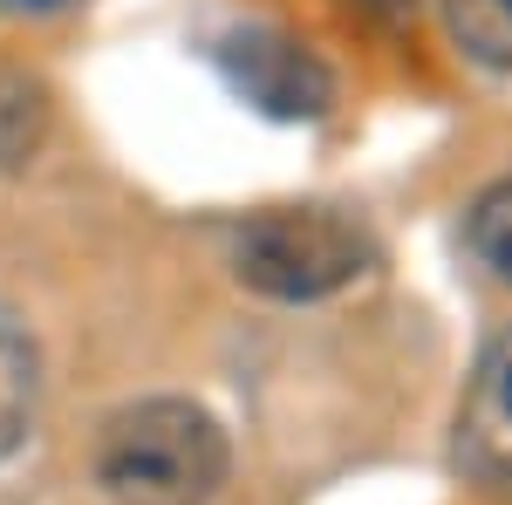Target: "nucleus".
Wrapping results in <instances>:
<instances>
[{
	"instance_id": "1",
	"label": "nucleus",
	"mask_w": 512,
	"mask_h": 505,
	"mask_svg": "<svg viewBox=\"0 0 512 505\" xmlns=\"http://www.w3.org/2000/svg\"><path fill=\"white\" fill-rule=\"evenodd\" d=\"M226 478V430L185 396L130 403L103 424L96 485L117 505H205Z\"/></svg>"
},
{
	"instance_id": "5",
	"label": "nucleus",
	"mask_w": 512,
	"mask_h": 505,
	"mask_svg": "<svg viewBox=\"0 0 512 505\" xmlns=\"http://www.w3.org/2000/svg\"><path fill=\"white\" fill-rule=\"evenodd\" d=\"M28 417H35V349L21 321L0 308V458L28 437Z\"/></svg>"
},
{
	"instance_id": "3",
	"label": "nucleus",
	"mask_w": 512,
	"mask_h": 505,
	"mask_svg": "<svg viewBox=\"0 0 512 505\" xmlns=\"http://www.w3.org/2000/svg\"><path fill=\"white\" fill-rule=\"evenodd\" d=\"M219 69H226L233 89L246 103H260L267 117H321L328 96H335L328 69H321L294 35H280V28H239V35H226Z\"/></svg>"
},
{
	"instance_id": "6",
	"label": "nucleus",
	"mask_w": 512,
	"mask_h": 505,
	"mask_svg": "<svg viewBox=\"0 0 512 505\" xmlns=\"http://www.w3.org/2000/svg\"><path fill=\"white\" fill-rule=\"evenodd\" d=\"M48 130V89L28 69H0V164H28Z\"/></svg>"
},
{
	"instance_id": "10",
	"label": "nucleus",
	"mask_w": 512,
	"mask_h": 505,
	"mask_svg": "<svg viewBox=\"0 0 512 505\" xmlns=\"http://www.w3.org/2000/svg\"><path fill=\"white\" fill-rule=\"evenodd\" d=\"M55 7H76V0H0V14H55Z\"/></svg>"
},
{
	"instance_id": "8",
	"label": "nucleus",
	"mask_w": 512,
	"mask_h": 505,
	"mask_svg": "<svg viewBox=\"0 0 512 505\" xmlns=\"http://www.w3.org/2000/svg\"><path fill=\"white\" fill-rule=\"evenodd\" d=\"M465 233H472V253H478V260H485V267L512 287V178H499V185H485V192H478Z\"/></svg>"
},
{
	"instance_id": "2",
	"label": "nucleus",
	"mask_w": 512,
	"mask_h": 505,
	"mask_svg": "<svg viewBox=\"0 0 512 505\" xmlns=\"http://www.w3.org/2000/svg\"><path fill=\"white\" fill-rule=\"evenodd\" d=\"M233 267L246 287H260L274 301H321V294L349 287L355 273L369 267V239L335 212L287 205V212H260L239 233Z\"/></svg>"
},
{
	"instance_id": "4",
	"label": "nucleus",
	"mask_w": 512,
	"mask_h": 505,
	"mask_svg": "<svg viewBox=\"0 0 512 505\" xmlns=\"http://www.w3.org/2000/svg\"><path fill=\"white\" fill-rule=\"evenodd\" d=\"M458 465L485 492L512 499V328L478 355V376L465 389V410H458Z\"/></svg>"
},
{
	"instance_id": "9",
	"label": "nucleus",
	"mask_w": 512,
	"mask_h": 505,
	"mask_svg": "<svg viewBox=\"0 0 512 505\" xmlns=\"http://www.w3.org/2000/svg\"><path fill=\"white\" fill-rule=\"evenodd\" d=\"M355 14H369V21H383V28H396V21H410V7L417 0H349Z\"/></svg>"
},
{
	"instance_id": "7",
	"label": "nucleus",
	"mask_w": 512,
	"mask_h": 505,
	"mask_svg": "<svg viewBox=\"0 0 512 505\" xmlns=\"http://www.w3.org/2000/svg\"><path fill=\"white\" fill-rule=\"evenodd\" d=\"M444 21L472 62L512 69V0H444Z\"/></svg>"
}]
</instances>
